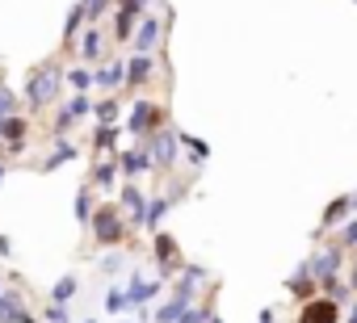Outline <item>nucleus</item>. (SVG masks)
<instances>
[{
    "mask_svg": "<svg viewBox=\"0 0 357 323\" xmlns=\"http://www.w3.org/2000/svg\"><path fill=\"white\" fill-rule=\"evenodd\" d=\"M43 323H72V315H68V306H55V302H47V310H43Z\"/></svg>",
    "mask_w": 357,
    "mask_h": 323,
    "instance_id": "obj_37",
    "label": "nucleus"
},
{
    "mask_svg": "<svg viewBox=\"0 0 357 323\" xmlns=\"http://www.w3.org/2000/svg\"><path fill=\"white\" fill-rule=\"evenodd\" d=\"M5 173H9V164H5V159H0V185H5Z\"/></svg>",
    "mask_w": 357,
    "mask_h": 323,
    "instance_id": "obj_42",
    "label": "nucleus"
},
{
    "mask_svg": "<svg viewBox=\"0 0 357 323\" xmlns=\"http://www.w3.org/2000/svg\"><path fill=\"white\" fill-rule=\"evenodd\" d=\"M151 256H155V269H160V281H168L172 273H181V244H176L168 231H155L151 235Z\"/></svg>",
    "mask_w": 357,
    "mask_h": 323,
    "instance_id": "obj_5",
    "label": "nucleus"
},
{
    "mask_svg": "<svg viewBox=\"0 0 357 323\" xmlns=\"http://www.w3.org/2000/svg\"><path fill=\"white\" fill-rule=\"evenodd\" d=\"M17 113V93L9 84H0V118H13Z\"/></svg>",
    "mask_w": 357,
    "mask_h": 323,
    "instance_id": "obj_34",
    "label": "nucleus"
},
{
    "mask_svg": "<svg viewBox=\"0 0 357 323\" xmlns=\"http://www.w3.org/2000/svg\"><path fill=\"white\" fill-rule=\"evenodd\" d=\"M319 294L332 298L336 306H349V302H353V290H349V281H340V277H324V281H319Z\"/></svg>",
    "mask_w": 357,
    "mask_h": 323,
    "instance_id": "obj_23",
    "label": "nucleus"
},
{
    "mask_svg": "<svg viewBox=\"0 0 357 323\" xmlns=\"http://www.w3.org/2000/svg\"><path fill=\"white\" fill-rule=\"evenodd\" d=\"M0 159H5V143H0Z\"/></svg>",
    "mask_w": 357,
    "mask_h": 323,
    "instance_id": "obj_46",
    "label": "nucleus"
},
{
    "mask_svg": "<svg viewBox=\"0 0 357 323\" xmlns=\"http://www.w3.org/2000/svg\"><path fill=\"white\" fill-rule=\"evenodd\" d=\"M160 294H164V281H160V277H139V273H135V277H130V285H126V302H130V310H135V306L155 302Z\"/></svg>",
    "mask_w": 357,
    "mask_h": 323,
    "instance_id": "obj_12",
    "label": "nucleus"
},
{
    "mask_svg": "<svg viewBox=\"0 0 357 323\" xmlns=\"http://www.w3.org/2000/svg\"><path fill=\"white\" fill-rule=\"evenodd\" d=\"M89 231H93V239L101 244V248H118L122 239H126V219H122V210L118 206H97L93 210V223H89Z\"/></svg>",
    "mask_w": 357,
    "mask_h": 323,
    "instance_id": "obj_3",
    "label": "nucleus"
},
{
    "mask_svg": "<svg viewBox=\"0 0 357 323\" xmlns=\"http://www.w3.org/2000/svg\"><path fill=\"white\" fill-rule=\"evenodd\" d=\"M93 118H97V126H118V118H122V105H118V97H105V101H97V105H93Z\"/></svg>",
    "mask_w": 357,
    "mask_h": 323,
    "instance_id": "obj_26",
    "label": "nucleus"
},
{
    "mask_svg": "<svg viewBox=\"0 0 357 323\" xmlns=\"http://www.w3.org/2000/svg\"><path fill=\"white\" fill-rule=\"evenodd\" d=\"M84 323H101V319H84Z\"/></svg>",
    "mask_w": 357,
    "mask_h": 323,
    "instance_id": "obj_47",
    "label": "nucleus"
},
{
    "mask_svg": "<svg viewBox=\"0 0 357 323\" xmlns=\"http://www.w3.org/2000/svg\"><path fill=\"white\" fill-rule=\"evenodd\" d=\"M185 306H194V302H181V298H168V302H160L155 310H151V323H176L181 319V310Z\"/></svg>",
    "mask_w": 357,
    "mask_h": 323,
    "instance_id": "obj_28",
    "label": "nucleus"
},
{
    "mask_svg": "<svg viewBox=\"0 0 357 323\" xmlns=\"http://www.w3.org/2000/svg\"><path fill=\"white\" fill-rule=\"evenodd\" d=\"M286 294H290V298H298V302H307V298H315V294H319V285H315V277H311V265H307V260H298V269L286 277Z\"/></svg>",
    "mask_w": 357,
    "mask_h": 323,
    "instance_id": "obj_15",
    "label": "nucleus"
},
{
    "mask_svg": "<svg viewBox=\"0 0 357 323\" xmlns=\"http://www.w3.org/2000/svg\"><path fill=\"white\" fill-rule=\"evenodd\" d=\"M349 210H353V206H349V194H340L336 202H328V206H324V219H319V231H336V227L349 219Z\"/></svg>",
    "mask_w": 357,
    "mask_h": 323,
    "instance_id": "obj_21",
    "label": "nucleus"
},
{
    "mask_svg": "<svg viewBox=\"0 0 357 323\" xmlns=\"http://www.w3.org/2000/svg\"><path fill=\"white\" fill-rule=\"evenodd\" d=\"M147 155H151V173H168L176 168V159H181V143H176V130L172 126H160L143 139Z\"/></svg>",
    "mask_w": 357,
    "mask_h": 323,
    "instance_id": "obj_2",
    "label": "nucleus"
},
{
    "mask_svg": "<svg viewBox=\"0 0 357 323\" xmlns=\"http://www.w3.org/2000/svg\"><path fill=\"white\" fill-rule=\"evenodd\" d=\"M13 256V239L9 235H0V260H9Z\"/></svg>",
    "mask_w": 357,
    "mask_h": 323,
    "instance_id": "obj_38",
    "label": "nucleus"
},
{
    "mask_svg": "<svg viewBox=\"0 0 357 323\" xmlns=\"http://www.w3.org/2000/svg\"><path fill=\"white\" fill-rule=\"evenodd\" d=\"M76 5L84 9V26H97V22L114 9V0H76Z\"/></svg>",
    "mask_w": 357,
    "mask_h": 323,
    "instance_id": "obj_30",
    "label": "nucleus"
},
{
    "mask_svg": "<svg viewBox=\"0 0 357 323\" xmlns=\"http://www.w3.org/2000/svg\"><path fill=\"white\" fill-rule=\"evenodd\" d=\"M114 164H118V173H122L126 181H135V177H147V173H151V155H147L143 143H135V147H126V151L114 155Z\"/></svg>",
    "mask_w": 357,
    "mask_h": 323,
    "instance_id": "obj_9",
    "label": "nucleus"
},
{
    "mask_svg": "<svg viewBox=\"0 0 357 323\" xmlns=\"http://www.w3.org/2000/svg\"><path fill=\"white\" fill-rule=\"evenodd\" d=\"M349 290H353V298H357V256H353V273H349Z\"/></svg>",
    "mask_w": 357,
    "mask_h": 323,
    "instance_id": "obj_41",
    "label": "nucleus"
},
{
    "mask_svg": "<svg viewBox=\"0 0 357 323\" xmlns=\"http://www.w3.org/2000/svg\"><path fill=\"white\" fill-rule=\"evenodd\" d=\"M72 159H80V147H76L72 139H55V147H51V155L43 159V164H38V168H43V173H59L63 164H72Z\"/></svg>",
    "mask_w": 357,
    "mask_h": 323,
    "instance_id": "obj_16",
    "label": "nucleus"
},
{
    "mask_svg": "<svg viewBox=\"0 0 357 323\" xmlns=\"http://www.w3.org/2000/svg\"><path fill=\"white\" fill-rule=\"evenodd\" d=\"M172 202H176V194H160V198H147V206H143V231H160V223H164V214L172 210Z\"/></svg>",
    "mask_w": 357,
    "mask_h": 323,
    "instance_id": "obj_17",
    "label": "nucleus"
},
{
    "mask_svg": "<svg viewBox=\"0 0 357 323\" xmlns=\"http://www.w3.org/2000/svg\"><path fill=\"white\" fill-rule=\"evenodd\" d=\"M307 265H311V277H315V285H319L324 277H340V269H344V252H340L336 244H328V248H315V252L307 256Z\"/></svg>",
    "mask_w": 357,
    "mask_h": 323,
    "instance_id": "obj_6",
    "label": "nucleus"
},
{
    "mask_svg": "<svg viewBox=\"0 0 357 323\" xmlns=\"http://www.w3.org/2000/svg\"><path fill=\"white\" fill-rule=\"evenodd\" d=\"M63 84H68L72 93H89V88H93V68H84V63H80V68H68V72H63Z\"/></svg>",
    "mask_w": 357,
    "mask_h": 323,
    "instance_id": "obj_29",
    "label": "nucleus"
},
{
    "mask_svg": "<svg viewBox=\"0 0 357 323\" xmlns=\"http://www.w3.org/2000/svg\"><path fill=\"white\" fill-rule=\"evenodd\" d=\"M93 88H101V93H118V88H126V59H114V63H105V68H97L93 72Z\"/></svg>",
    "mask_w": 357,
    "mask_h": 323,
    "instance_id": "obj_14",
    "label": "nucleus"
},
{
    "mask_svg": "<svg viewBox=\"0 0 357 323\" xmlns=\"http://www.w3.org/2000/svg\"><path fill=\"white\" fill-rule=\"evenodd\" d=\"M340 319H344V323H357V298H353V302L340 310Z\"/></svg>",
    "mask_w": 357,
    "mask_h": 323,
    "instance_id": "obj_39",
    "label": "nucleus"
},
{
    "mask_svg": "<svg viewBox=\"0 0 357 323\" xmlns=\"http://www.w3.org/2000/svg\"><path fill=\"white\" fill-rule=\"evenodd\" d=\"M93 105H97V101H93L89 93H72V101L63 105V113H68L72 122H84V118H93Z\"/></svg>",
    "mask_w": 357,
    "mask_h": 323,
    "instance_id": "obj_25",
    "label": "nucleus"
},
{
    "mask_svg": "<svg viewBox=\"0 0 357 323\" xmlns=\"http://www.w3.org/2000/svg\"><path fill=\"white\" fill-rule=\"evenodd\" d=\"M135 5H139V9H147V5H155V0H135Z\"/></svg>",
    "mask_w": 357,
    "mask_h": 323,
    "instance_id": "obj_44",
    "label": "nucleus"
},
{
    "mask_svg": "<svg viewBox=\"0 0 357 323\" xmlns=\"http://www.w3.org/2000/svg\"><path fill=\"white\" fill-rule=\"evenodd\" d=\"M206 323H223V319H219V315H211V319H206Z\"/></svg>",
    "mask_w": 357,
    "mask_h": 323,
    "instance_id": "obj_45",
    "label": "nucleus"
},
{
    "mask_svg": "<svg viewBox=\"0 0 357 323\" xmlns=\"http://www.w3.org/2000/svg\"><path fill=\"white\" fill-rule=\"evenodd\" d=\"M143 206H147V194H143L135 181H126V185L118 189V210H122L126 227H139V223H143Z\"/></svg>",
    "mask_w": 357,
    "mask_h": 323,
    "instance_id": "obj_10",
    "label": "nucleus"
},
{
    "mask_svg": "<svg viewBox=\"0 0 357 323\" xmlns=\"http://www.w3.org/2000/svg\"><path fill=\"white\" fill-rule=\"evenodd\" d=\"M336 248L340 252H357V219H344L336 227Z\"/></svg>",
    "mask_w": 357,
    "mask_h": 323,
    "instance_id": "obj_31",
    "label": "nucleus"
},
{
    "mask_svg": "<svg viewBox=\"0 0 357 323\" xmlns=\"http://www.w3.org/2000/svg\"><path fill=\"white\" fill-rule=\"evenodd\" d=\"M164 105H155V101H147V97H139L135 105H130V113H126V130L135 134V139H147L151 130H160L164 126Z\"/></svg>",
    "mask_w": 357,
    "mask_h": 323,
    "instance_id": "obj_4",
    "label": "nucleus"
},
{
    "mask_svg": "<svg viewBox=\"0 0 357 323\" xmlns=\"http://www.w3.org/2000/svg\"><path fill=\"white\" fill-rule=\"evenodd\" d=\"M176 143H181V151H185V159L194 168H202L206 159H211V143L206 139H194V134H185V130H176Z\"/></svg>",
    "mask_w": 357,
    "mask_h": 323,
    "instance_id": "obj_19",
    "label": "nucleus"
},
{
    "mask_svg": "<svg viewBox=\"0 0 357 323\" xmlns=\"http://www.w3.org/2000/svg\"><path fill=\"white\" fill-rule=\"evenodd\" d=\"M257 323H278V310H273V306H265V310L257 315Z\"/></svg>",
    "mask_w": 357,
    "mask_h": 323,
    "instance_id": "obj_40",
    "label": "nucleus"
},
{
    "mask_svg": "<svg viewBox=\"0 0 357 323\" xmlns=\"http://www.w3.org/2000/svg\"><path fill=\"white\" fill-rule=\"evenodd\" d=\"M76 294H80V281H76L72 273H68V277H59V281L51 285V302H55V306H68Z\"/></svg>",
    "mask_w": 357,
    "mask_h": 323,
    "instance_id": "obj_27",
    "label": "nucleus"
},
{
    "mask_svg": "<svg viewBox=\"0 0 357 323\" xmlns=\"http://www.w3.org/2000/svg\"><path fill=\"white\" fill-rule=\"evenodd\" d=\"M114 38L118 42H130V34H135V26H139V17L147 13V9H139L135 0H114Z\"/></svg>",
    "mask_w": 357,
    "mask_h": 323,
    "instance_id": "obj_11",
    "label": "nucleus"
},
{
    "mask_svg": "<svg viewBox=\"0 0 357 323\" xmlns=\"http://www.w3.org/2000/svg\"><path fill=\"white\" fill-rule=\"evenodd\" d=\"M155 72V59L151 55H130L126 59V88H143Z\"/></svg>",
    "mask_w": 357,
    "mask_h": 323,
    "instance_id": "obj_18",
    "label": "nucleus"
},
{
    "mask_svg": "<svg viewBox=\"0 0 357 323\" xmlns=\"http://www.w3.org/2000/svg\"><path fill=\"white\" fill-rule=\"evenodd\" d=\"M93 151H101L105 159L118 155V126H97L93 130Z\"/></svg>",
    "mask_w": 357,
    "mask_h": 323,
    "instance_id": "obj_24",
    "label": "nucleus"
},
{
    "mask_svg": "<svg viewBox=\"0 0 357 323\" xmlns=\"http://www.w3.org/2000/svg\"><path fill=\"white\" fill-rule=\"evenodd\" d=\"M72 210H76V223H80V227H89V223H93V210H97L93 185H80V189H76V202H72Z\"/></svg>",
    "mask_w": 357,
    "mask_h": 323,
    "instance_id": "obj_22",
    "label": "nucleus"
},
{
    "mask_svg": "<svg viewBox=\"0 0 357 323\" xmlns=\"http://www.w3.org/2000/svg\"><path fill=\"white\" fill-rule=\"evenodd\" d=\"M160 34H164V17H151V13H143V17H139V26H135V34H130V47H135V55H151V51L160 47Z\"/></svg>",
    "mask_w": 357,
    "mask_h": 323,
    "instance_id": "obj_7",
    "label": "nucleus"
},
{
    "mask_svg": "<svg viewBox=\"0 0 357 323\" xmlns=\"http://www.w3.org/2000/svg\"><path fill=\"white\" fill-rule=\"evenodd\" d=\"M122 269H126V256H122V252L101 256V273H105V277H114V273H122Z\"/></svg>",
    "mask_w": 357,
    "mask_h": 323,
    "instance_id": "obj_36",
    "label": "nucleus"
},
{
    "mask_svg": "<svg viewBox=\"0 0 357 323\" xmlns=\"http://www.w3.org/2000/svg\"><path fill=\"white\" fill-rule=\"evenodd\" d=\"M59 88H63V68H55V63H43L30 80H26V105L38 113V109H47L55 97H59Z\"/></svg>",
    "mask_w": 357,
    "mask_h": 323,
    "instance_id": "obj_1",
    "label": "nucleus"
},
{
    "mask_svg": "<svg viewBox=\"0 0 357 323\" xmlns=\"http://www.w3.org/2000/svg\"><path fill=\"white\" fill-rule=\"evenodd\" d=\"M122 323H135V319H122Z\"/></svg>",
    "mask_w": 357,
    "mask_h": 323,
    "instance_id": "obj_48",
    "label": "nucleus"
},
{
    "mask_svg": "<svg viewBox=\"0 0 357 323\" xmlns=\"http://www.w3.org/2000/svg\"><path fill=\"white\" fill-rule=\"evenodd\" d=\"M105 310H109V315L130 310V302H126V290H122V285H109V290H105Z\"/></svg>",
    "mask_w": 357,
    "mask_h": 323,
    "instance_id": "obj_33",
    "label": "nucleus"
},
{
    "mask_svg": "<svg viewBox=\"0 0 357 323\" xmlns=\"http://www.w3.org/2000/svg\"><path fill=\"white\" fill-rule=\"evenodd\" d=\"M89 185L101 189V194L118 189V164H114V155H109V159H97V164H93V181H89Z\"/></svg>",
    "mask_w": 357,
    "mask_h": 323,
    "instance_id": "obj_20",
    "label": "nucleus"
},
{
    "mask_svg": "<svg viewBox=\"0 0 357 323\" xmlns=\"http://www.w3.org/2000/svg\"><path fill=\"white\" fill-rule=\"evenodd\" d=\"M211 315H215L211 306H198V302H194V306H185V310H181V319H176V323H206Z\"/></svg>",
    "mask_w": 357,
    "mask_h": 323,
    "instance_id": "obj_35",
    "label": "nucleus"
},
{
    "mask_svg": "<svg viewBox=\"0 0 357 323\" xmlns=\"http://www.w3.org/2000/svg\"><path fill=\"white\" fill-rule=\"evenodd\" d=\"M80 30H84V9H80V5H72V13H68V22H63V42L72 47Z\"/></svg>",
    "mask_w": 357,
    "mask_h": 323,
    "instance_id": "obj_32",
    "label": "nucleus"
},
{
    "mask_svg": "<svg viewBox=\"0 0 357 323\" xmlns=\"http://www.w3.org/2000/svg\"><path fill=\"white\" fill-rule=\"evenodd\" d=\"M76 55L84 59V63H97V59H105V38H101V30L97 26H84L80 34H76Z\"/></svg>",
    "mask_w": 357,
    "mask_h": 323,
    "instance_id": "obj_13",
    "label": "nucleus"
},
{
    "mask_svg": "<svg viewBox=\"0 0 357 323\" xmlns=\"http://www.w3.org/2000/svg\"><path fill=\"white\" fill-rule=\"evenodd\" d=\"M349 206H353V210H357V189H353V194H349Z\"/></svg>",
    "mask_w": 357,
    "mask_h": 323,
    "instance_id": "obj_43",
    "label": "nucleus"
},
{
    "mask_svg": "<svg viewBox=\"0 0 357 323\" xmlns=\"http://www.w3.org/2000/svg\"><path fill=\"white\" fill-rule=\"evenodd\" d=\"M340 310H344V306H336L332 298L315 294V298H307V302L298 306V319H294V323H340Z\"/></svg>",
    "mask_w": 357,
    "mask_h": 323,
    "instance_id": "obj_8",
    "label": "nucleus"
}]
</instances>
